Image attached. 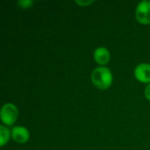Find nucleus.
Wrapping results in <instances>:
<instances>
[{
  "mask_svg": "<svg viewBox=\"0 0 150 150\" xmlns=\"http://www.w3.org/2000/svg\"><path fill=\"white\" fill-rule=\"evenodd\" d=\"M91 81L93 84L100 90L108 89L112 83V72L106 67H98L93 70Z\"/></svg>",
  "mask_w": 150,
  "mask_h": 150,
  "instance_id": "nucleus-1",
  "label": "nucleus"
},
{
  "mask_svg": "<svg viewBox=\"0 0 150 150\" xmlns=\"http://www.w3.org/2000/svg\"><path fill=\"white\" fill-rule=\"evenodd\" d=\"M18 118V109L12 104H5L1 110V120L4 124L11 126Z\"/></svg>",
  "mask_w": 150,
  "mask_h": 150,
  "instance_id": "nucleus-2",
  "label": "nucleus"
},
{
  "mask_svg": "<svg viewBox=\"0 0 150 150\" xmlns=\"http://www.w3.org/2000/svg\"><path fill=\"white\" fill-rule=\"evenodd\" d=\"M137 20L143 25L150 24V2L142 1L136 8Z\"/></svg>",
  "mask_w": 150,
  "mask_h": 150,
  "instance_id": "nucleus-3",
  "label": "nucleus"
},
{
  "mask_svg": "<svg viewBox=\"0 0 150 150\" xmlns=\"http://www.w3.org/2000/svg\"><path fill=\"white\" fill-rule=\"evenodd\" d=\"M134 76L140 82L150 83V65L148 63H142L138 65L134 70Z\"/></svg>",
  "mask_w": 150,
  "mask_h": 150,
  "instance_id": "nucleus-4",
  "label": "nucleus"
},
{
  "mask_svg": "<svg viewBox=\"0 0 150 150\" xmlns=\"http://www.w3.org/2000/svg\"><path fill=\"white\" fill-rule=\"evenodd\" d=\"M12 139L17 143H25L29 139V131L23 127H16L11 131Z\"/></svg>",
  "mask_w": 150,
  "mask_h": 150,
  "instance_id": "nucleus-5",
  "label": "nucleus"
},
{
  "mask_svg": "<svg viewBox=\"0 0 150 150\" xmlns=\"http://www.w3.org/2000/svg\"><path fill=\"white\" fill-rule=\"evenodd\" d=\"M94 59L100 65H105L110 61V53L105 47H98L94 52Z\"/></svg>",
  "mask_w": 150,
  "mask_h": 150,
  "instance_id": "nucleus-6",
  "label": "nucleus"
},
{
  "mask_svg": "<svg viewBox=\"0 0 150 150\" xmlns=\"http://www.w3.org/2000/svg\"><path fill=\"white\" fill-rule=\"evenodd\" d=\"M10 140V131L4 126H0V146H4Z\"/></svg>",
  "mask_w": 150,
  "mask_h": 150,
  "instance_id": "nucleus-7",
  "label": "nucleus"
},
{
  "mask_svg": "<svg viewBox=\"0 0 150 150\" xmlns=\"http://www.w3.org/2000/svg\"><path fill=\"white\" fill-rule=\"evenodd\" d=\"M18 4L22 7V8H29L31 5H32V4H33V2L32 1H18Z\"/></svg>",
  "mask_w": 150,
  "mask_h": 150,
  "instance_id": "nucleus-8",
  "label": "nucleus"
},
{
  "mask_svg": "<svg viewBox=\"0 0 150 150\" xmlns=\"http://www.w3.org/2000/svg\"><path fill=\"white\" fill-rule=\"evenodd\" d=\"M76 3L81 6H87L93 3V1H76Z\"/></svg>",
  "mask_w": 150,
  "mask_h": 150,
  "instance_id": "nucleus-9",
  "label": "nucleus"
},
{
  "mask_svg": "<svg viewBox=\"0 0 150 150\" xmlns=\"http://www.w3.org/2000/svg\"><path fill=\"white\" fill-rule=\"evenodd\" d=\"M145 96L149 100H150V84H149L145 89Z\"/></svg>",
  "mask_w": 150,
  "mask_h": 150,
  "instance_id": "nucleus-10",
  "label": "nucleus"
}]
</instances>
